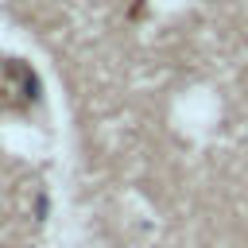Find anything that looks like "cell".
Segmentation results:
<instances>
[{
    "label": "cell",
    "instance_id": "cell-1",
    "mask_svg": "<svg viewBox=\"0 0 248 248\" xmlns=\"http://www.w3.org/2000/svg\"><path fill=\"white\" fill-rule=\"evenodd\" d=\"M31 89H35V78L23 66L0 58V108H23L35 97Z\"/></svg>",
    "mask_w": 248,
    "mask_h": 248
}]
</instances>
